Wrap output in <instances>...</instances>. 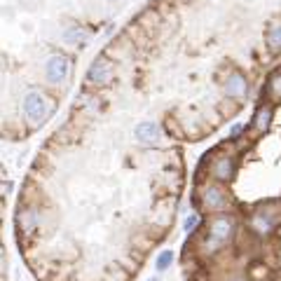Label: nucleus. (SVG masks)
Returning <instances> with one entry per match:
<instances>
[{"label": "nucleus", "instance_id": "nucleus-6", "mask_svg": "<svg viewBox=\"0 0 281 281\" xmlns=\"http://www.w3.org/2000/svg\"><path fill=\"white\" fill-rule=\"evenodd\" d=\"M22 113L23 117L33 122V124H40L45 117H47V113H49V98L45 96L43 92H26L22 98Z\"/></svg>", "mask_w": 281, "mask_h": 281}, {"label": "nucleus", "instance_id": "nucleus-15", "mask_svg": "<svg viewBox=\"0 0 281 281\" xmlns=\"http://www.w3.org/2000/svg\"><path fill=\"white\" fill-rule=\"evenodd\" d=\"M64 40L68 45H77V47H82V45L89 40V31L82 28V26H70V28H66L64 31Z\"/></svg>", "mask_w": 281, "mask_h": 281}, {"label": "nucleus", "instance_id": "nucleus-21", "mask_svg": "<svg viewBox=\"0 0 281 281\" xmlns=\"http://www.w3.org/2000/svg\"><path fill=\"white\" fill-rule=\"evenodd\" d=\"M148 281H160V279H155V277H152V279H148Z\"/></svg>", "mask_w": 281, "mask_h": 281}, {"label": "nucleus", "instance_id": "nucleus-3", "mask_svg": "<svg viewBox=\"0 0 281 281\" xmlns=\"http://www.w3.org/2000/svg\"><path fill=\"white\" fill-rule=\"evenodd\" d=\"M251 232L258 237H267L281 227V202H262L249 216Z\"/></svg>", "mask_w": 281, "mask_h": 281}, {"label": "nucleus", "instance_id": "nucleus-22", "mask_svg": "<svg viewBox=\"0 0 281 281\" xmlns=\"http://www.w3.org/2000/svg\"><path fill=\"white\" fill-rule=\"evenodd\" d=\"M108 2H115V0H108Z\"/></svg>", "mask_w": 281, "mask_h": 281}, {"label": "nucleus", "instance_id": "nucleus-9", "mask_svg": "<svg viewBox=\"0 0 281 281\" xmlns=\"http://www.w3.org/2000/svg\"><path fill=\"white\" fill-rule=\"evenodd\" d=\"M223 94H225L230 101H244L249 96V80L241 70H230L227 77L223 80Z\"/></svg>", "mask_w": 281, "mask_h": 281}, {"label": "nucleus", "instance_id": "nucleus-5", "mask_svg": "<svg viewBox=\"0 0 281 281\" xmlns=\"http://www.w3.org/2000/svg\"><path fill=\"white\" fill-rule=\"evenodd\" d=\"M40 223H43V209L38 204L22 202L17 209V216H14V227H17V234L22 239V244L26 239L31 241L35 237V232L40 230Z\"/></svg>", "mask_w": 281, "mask_h": 281}, {"label": "nucleus", "instance_id": "nucleus-4", "mask_svg": "<svg viewBox=\"0 0 281 281\" xmlns=\"http://www.w3.org/2000/svg\"><path fill=\"white\" fill-rule=\"evenodd\" d=\"M204 171H206V178H209V181L230 185L234 181V176H237V160H234V155H230V152L218 150V152H213L211 157L204 160Z\"/></svg>", "mask_w": 281, "mask_h": 281}, {"label": "nucleus", "instance_id": "nucleus-13", "mask_svg": "<svg viewBox=\"0 0 281 281\" xmlns=\"http://www.w3.org/2000/svg\"><path fill=\"white\" fill-rule=\"evenodd\" d=\"M262 98H267V103H272V106L281 103V68L272 70L267 75L265 89H262Z\"/></svg>", "mask_w": 281, "mask_h": 281}, {"label": "nucleus", "instance_id": "nucleus-18", "mask_svg": "<svg viewBox=\"0 0 281 281\" xmlns=\"http://www.w3.org/2000/svg\"><path fill=\"white\" fill-rule=\"evenodd\" d=\"M251 279H260V277H267V267H260V265H251Z\"/></svg>", "mask_w": 281, "mask_h": 281}, {"label": "nucleus", "instance_id": "nucleus-12", "mask_svg": "<svg viewBox=\"0 0 281 281\" xmlns=\"http://www.w3.org/2000/svg\"><path fill=\"white\" fill-rule=\"evenodd\" d=\"M131 49H134V40H131L129 35L124 33V35H119L115 38L113 43L106 47V56L113 59V61H119V59H129Z\"/></svg>", "mask_w": 281, "mask_h": 281}, {"label": "nucleus", "instance_id": "nucleus-7", "mask_svg": "<svg viewBox=\"0 0 281 281\" xmlns=\"http://www.w3.org/2000/svg\"><path fill=\"white\" fill-rule=\"evenodd\" d=\"M113 77H115V64H113V59H108L106 54L96 56L89 68H87V85L89 87H106L113 82Z\"/></svg>", "mask_w": 281, "mask_h": 281}, {"label": "nucleus", "instance_id": "nucleus-19", "mask_svg": "<svg viewBox=\"0 0 281 281\" xmlns=\"http://www.w3.org/2000/svg\"><path fill=\"white\" fill-rule=\"evenodd\" d=\"M227 281H249V277H244V274H232Z\"/></svg>", "mask_w": 281, "mask_h": 281}, {"label": "nucleus", "instance_id": "nucleus-20", "mask_svg": "<svg viewBox=\"0 0 281 281\" xmlns=\"http://www.w3.org/2000/svg\"><path fill=\"white\" fill-rule=\"evenodd\" d=\"M12 190V183H7V181H2V195H7Z\"/></svg>", "mask_w": 281, "mask_h": 281}, {"label": "nucleus", "instance_id": "nucleus-8", "mask_svg": "<svg viewBox=\"0 0 281 281\" xmlns=\"http://www.w3.org/2000/svg\"><path fill=\"white\" fill-rule=\"evenodd\" d=\"M70 73V61H68V56L64 54H52L47 56V61H45V80L49 82V85H61L66 82V77Z\"/></svg>", "mask_w": 281, "mask_h": 281}, {"label": "nucleus", "instance_id": "nucleus-1", "mask_svg": "<svg viewBox=\"0 0 281 281\" xmlns=\"http://www.w3.org/2000/svg\"><path fill=\"white\" fill-rule=\"evenodd\" d=\"M237 237V218L232 213H218L204 220L202 234L197 239V251L202 258H213L220 251L230 246V241Z\"/></svg>", "mask_w": 281, "mask_h": 281}, {"label": "nucleus", "instance_id": "nucleus-14", "mask_svg": "<svg viewBox=\"0 0 281 281\" xmlns=\"http://www.w3.org/2000/svg\"><path fill=\"white\" fill-rule=\"evenodd\" d=\"M265 45L270 54H281V22H272L265 31Z\"/></svg>", "mask_w": 281, "mask_h": 281}, {"label": "nucleus", "instance_id": "nucleus-17", "mask_svg": "<svg viewBox=\"0 0 281 281\" xmlns=\"http://www.w3.org/2000/svg\"><path fill=\"white\" fill-rule=\"evenodd\" d=\"M204 220H202V213H192V216L185 218L183 223V232H187V234H195L197 230H199V225H202Z\"/></svg>", "mask_w": 281, "mask_h": 281}, {"label": "nucleus", "instance_id": "nucleus-10", "mask_svg": "<svg viewBox=\"0 0 281 281\" xmlns=\"http://www.w3.org/2000/svg\"><path fill=\"white\" fill-rule=\"evenodd\" d=\"M272 119H274V106L267 103V101H262V103H258L256 110H253L251 129L256 131L258 136H262V134H267V131L272 129Z\"/></svg>", "mask_w": 281, "mask_h": 281}, {"label": "nucleus", "instance_id": "nucleus-2", "mask_svg": "<svg viewBox=\"0 0 281 281\" xmlns=\"http://www.w3.org/2000/svg\"><path fill=\"white\" fill-rule=\"evenodd\" d=\"M192 206L197 209V213H202V216H218V213H230L232 206H234V199H232L230 190L223 183L204 178L195 187Z\"/></svg>", "mask_w": 281, "mask_h": 281}, {"label": "nucleus", "instance_id": "nucleus-16", "mask_svg": "<svg viewBox=\"0 0 281 281\" xmlns=\"http://www.w3.org/2000/svg\"><path fill=\"white\" fill-rule=\"evenodd\" d=\"M171 265H173V251L171 249L160 251V253H157V258H155V270H157V272H166Z\"/></svg>", "mask_w": 281, "mask_h": 281}, {"label": "nucleus", "instance_id": "nucleus-11", "mask_svg": "<svg viewBox=\"0 0 281 281\" xmlns=\"http://www.w3.org/2000/svg\"><path fill=\"white\" fill-rule=\"evenodd\" d=\"M134 139L139 145H157L162 140V127L157 122H150V119L139 122L134 127Z\"/></svg>", "mask_w": 281, "mask_h": 281}]
</instances>
